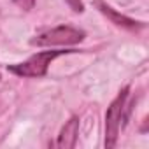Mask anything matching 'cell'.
Wrapping results in <instances>:
<instances>
[{
    "label": "cell",
    "instance_id": "obj_8",
    "mask_svg": "<svg viewBox=\"0 0 149 149\" xmlns=\"http://www.w3.org/2000/svg\"><path fill=\"white\" fill-rule=\"evenodd\" d=\"M0 79H2V76H0Z\"/></svg>",
    "mask_w": 149,
    "mask_h": 149
},
{
    "label": "cell",
    "instance_id": "obj_3",
    "mask_svg": "<svg viewBox=\"0 0 149 149\" xmlns=\"http://www.w3.org/2000/svg\"><path fill=\"white\" fill-rule=\"evenodd\" d=\"M128 93H130V86H125L118 97L111 102V105L107 107L105 112V147L112 149L118 144V137H119V128H121V121H123V114H125V104L128 100Z\"/></svg>",
    "mask_w": 149,
    "mask_h": 149
},
{
    "label": "cell",
    "instance_id": "obj_6",
    "mask_svg": "<svg viewBox=\"0 0 149 149\" xmlns=\"http://www.w3.org/2000/svg\"><path fill=\"white\" fill-rule=\"evenodd\" d=\"M67 6L74 11V13H84V4H83V0H65Z\"/></svg>",
    "mask_w": 149,
    "mask_h": 149
},
{
    "label": "cell",
    "instance_id": "obj_2",
    "mask_svg": "<svg viewBox=\"0 0 149 149\" xmlns=\"http://www.w3.org/2000/svg\"><path fill=\"white\" fill-rule=\"evenodd\" d=\"M86 33L74 26H56L51 30H46L35 37L30 39V46L39 47H53V46H74L83 42Z\"/></svg>",
    "mask_w": 149,
    "mask_h": 149
},
{
    "label": "cell",
    "instance_id": "obj_1",
    "mask_svg": "<svg viewBox=\"0 0 149 149\" xmlns=\"http://www.w3.org/2000/svg\"><path fill=\"white\" fill-rule=\"evenodd\" d=\"M76 53V49H51V51H40L32 54L26 61L23 63H14V65H7V70L14 76L19 77H44L47 74V67L49 63L63 54H70Z\"/></svg>",
    "mask_w": 149,
    "mask_h": 149
},
{
    "label": "cell",
    "instance_id": "obj_4",
    "mask_svg": "<svg viewBox=\"0 0 149 149\" xmlns=\"http://www.w3.org/2000/svg\"><path fill=\"white\" fill-rule=\"evenodd\" d=\"M95 7L98 9V13H102L111 23H114L116 26L119 28H125V30H130V32H139V30H144L146 28V23L144 21H135L121 13H118L116 9H112L109 4H105L104 0H95Z\"/></svg>",
    "mask_w": 149,
    "mask_h": 149
},
{
    "label": "cell",
    "instance_id": "obj_5",
    "mask_svg": "<svg viewBox=\"0 0 149 149\" xmlns=\"http://www.w3.org/2000/svg\"><path fill=\"white\" fill-rule=\"evenodd\" d=\"M77 133H79V118L77 116H72L61 128L60 135H58V140H56V146L60 149H72L76 147V142H77Z\"/></svg>",
    "mask_w": 149,
    "mask_h": 149
},
{
    "label": "cell",
    "instance_id": "obj_7",
    "mask_svg": "<svg viewBox=\"0 0 149 149\" xmlns=\"http://www.w3.org/2000/svg\"><path fill=\"white\" fill-rule=\"evenodd\" d=\"M13 2L23 11H32L35 7V0H13Z\"/></svg>",
    "mask_w": 149,
    "mask_h": 149
}]
</instances>
